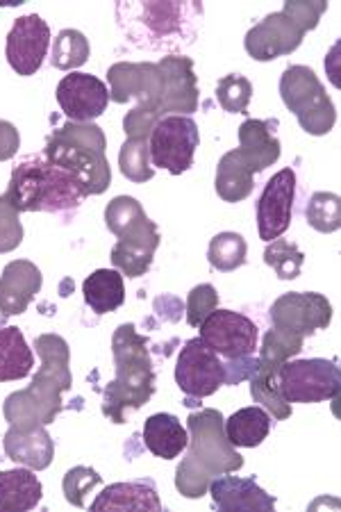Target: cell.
<instances>
[{
    "label": "cell",
    "instance_id": "obj_1",
    "mask_svg": "<svg viewBox=\"0 0 341 512\" xmlns=\"http://www.w3.org/2000/svg\"><path fill=\"white\" fill-rule=\"evenodd\" d=\"M35 349L41 358L37 376L26 390L14 392L5 401V419L10 426L35 428L53 424L62 412V394L71 390L69 344L60 335H39Z\"/></svg>",
    "mask_w": 341,
    "mask_h": 512
},
{
    "label": "cell",
    "instance_id": "obj_2",
    "mask_svg": "<svg viewBox=\"0 0 341 512\" xmlns=\"http://www.w3.org/2000/svg\"><path fill=\"white\" fill-rule=\"evenodd\" d=\"M189 453L176 472V487L182 497L201 499L216 476L239 472L244 458L232 447L219 410L205 408L189 415Z\"/></svg>",
    "mask_w": 341,
    "mask_h": 512
},
{
    "label": "cell",
    "instance_id": "obj_3",
    "mask_svg": "<svg viewBox=\"0 0 341 512\" xmlns=\"http://www.w3.org/2000/svg\"><path fill=\"white\" fill-rule=\"evenodd\" d=\"M116 19L130 44L146 51L176 53L191 46L198 37L203 5L189 3H119Z\"/></svg>",
    "mask_w": 341,
    "mask_h": 512
},
{
    "label": "cell",
    "instance_id": "obj_4",
    "mask_svg": "<svg viewBox=\"0 0 341 512\" xmlns=\"http://www.w3.org/2000/svg\"><path fill=\"white\" fill-rule=\"evenodd\" d=\"M114 381L107 385L103 412L114 424L126 421V410H137L151 401L155 392V371L146 349V337L135 326L123 324L114 333Z\"/></svg>",
    "mask_w": 341,
    "mask_h": 512
},
{
    "label": "cell",
    "instance_id": "obj_5",
    "mask_svg": "<svg viewBox=\"0 0 341 512\" xmlns=\"http://www.w3.org/2000/svg\"><path fill=\"white\" fill-rule=\"evenodd\" d=\"M105 135L96 123H64L46 142L44 158L69 171L87 196H98L110 187L112 171L105 158Z\"/></svg>",
    "mask_w": 341,
    "mask_h": 512
},
{
    "label": "cell",
    "instance_id": "obj_6",
    "mask_svg": "<svg viewBox=\"0 0 341 512\" xmlns=\"http://www.w3.org/2000/svg\"><path fill=\"white\" fill-rule=\"evenodd\" d=\"M3 196L19 212H62L78 208L87 198L78 180L48 162L44 155L14 167L10 187Z\"/></svg>",
    "mask_w": 341,
    "mask_h": 512
},
{
    "label": "cell",
    "instance_id": "obj_7",
    "mask_svg": "<svg viewBox=\"0 0 341 512\" xmlns=\"http://www.w3.org/2000/svg\"><path fill=\"white\" fill-rule=\"evenodd\" d=\"M105 224L119 242L112 249V264L128 278L144 276L160 246V233L132 196H116L105 210Z\"/></svg>",
    "mask_w": 341,
    "mask_h": 512
},
{
    "label": "cell",
    "instance_id": "obj_8",
    "mask_svg": "<svg viewBox=\"0 0 341 512\" xmlns=\"http://www.w3.org/2000/svg\"><path fill=\"white\" fill-rule=\"evenodd\" d=\"M280 96L307 135H328L335 126V105L310 66H289L280 78Z\"/></svg>",
    "mask_w": 341,
    "mask_h": 512
},
{
    "label": "cell",
    "instance_id": "obj_9",
    "mask_svg": "<svg viewBox=\"0 0 341 512\" xmlns=\"http://www.w3.org/2000/svg\"><path fill=\"white\" fill-rule=\"evenodd\" d=\"M276 378L287 403H321L339 396V367L330 360H287L280 365Z\"/></svg>",
    "mask_w": 341,
    "mask_h": 512
},
{
    "label": "cell",
    "instance_id": "obj_10",
    "mask_svg": "<svg viewBox=\"0 0 341 512\" xmlns=\"http://www.w3.org/2000/svg\"><path fill=\"white\" fill-rule=\"evenodd\" d=\"M198 142H201V135H198L194 119L166 114L155 123L151 137H148L153 169H166L173 176H180L194 164Z\"/></svg>",
    "mask_w": 341,
    "mask_h": 512
},
{
    "label": "cell",
    "instance_id": "obj_11",
    "mask_svg": "<svg viewBox=\"0 0 341 512\" xmlns=\"http://www.w3.org/2000/svg\"><path fill=\"white\" fill-rule=\"evenodd\" d=\"M110 78V101L128 103L137 98V110L162 119L160 103L164 94V78L160 66L153 62H119L107 71Z\"/></svg>",
    "mask_w": 341,
    "mask_h": 512
},
{
    "label": "cell",
    "instance_id": "obj_12",
    "mask_svg": "<svg viewBox=\"0 0 341 512\" xmlns=\"http://www.w3.org/2000/svg\"><path fill=\"white\" fill-rule=\"evenodd\" d=\"M176 383L191 399H205L226 385V365L201 337H194L178 355Z\"/></svg>",
    "mask_w": 341,
    "mask_h": 512
},
{
    "label": "cell",
    "instance_id": "obj_13",
    "mask_svg": "<svg viewBox=\"0 0 341 512\" xmlns=\"http://www.w3.org/2000/svg\"><path fill=\"white\" fill-rule=\"evenodd\" d=\"M201 340L226 360L251 358L257 349V326L253 319L235 310L216 308L201 326Z\"/></svg>",
    "mask_w": 341,
    "mask_h": 512
},
{
    "label": "cell",
    "instance_id": "obj_14",
    "mask_svg": "<svg viewBox=\"0 0 341 512\" xmlns=\"http://www.w3.org/2000/svg\"><path fill=\"white\" fill-rule=\"evenodd\" d=\"M271 324L291 330L298 335H312L316 330L330 326L332 305L323 294L316 292H289L271 305Z\"/></svg>",
    "mask_w": 341,
    "mask_h": 512
},
{
    "label": "cell",
    "instance_id": "obj_15",
    "mask_svg": "<svg viewBox=\"0 0 341 512\" xmlns=\"http://www.w3.org/2000/svg\"><path fill=\"white\" fill-rule=\"evenodd\" d=\"M51 44V28L39 14H28L16 19L7 35V62L19 76H35L44 64Z\"/></svg>",
    "mask_w": 341,
    "mask_h": 512
},
{
    "label": "cell",
    "instance_id": "obj_16",
    "mask_svg": "<svg viewBox=\"0 0 341 512\" xmlns=\"http://www.w3.org/2000/svg\"><path fill=\"white\" fill-rule=\"evenodd\" d=\"M296 198V173L294 169H282L266 183L257 203V228L264 242L280 239L291 226Z\"/></svg>",
    "mask_w": 341,
    "mask_h": 512
},
{
    "label": "cell",
    "instance_id": "obj_17",
    "mask_svg": "<svg viewBox=\"0 0 341 512\" xmlns=\"http://www.w3.org/2000/svg\"><path fill=\"white\" fill-rule=\"evenodd\" d=\"M57 103L73 123H94L110 103V89L89 73H69L57 85Z\"/></svg>",
    "mask_w": 341,
    "mask_h": 512
},
{
    "label": "cell",
    "instance_id": "obj_18",
    "mask_svg": "<svg viewBox=\"0 0 341 512\" xmlns=\"http://www.w3.org/2000/svg\"><path fill=\"white\" fill-rule=\"evenodd\" d=\"M305 32L285 12H273L246 35V51L257 62H271L291 55L303 44Z\"/></svg>",
    "mask_w": 341,
    "mask_h": 512
},
{
    "label": "cell",
    "instance_id": "obj_19",
    "mask_svg": "<svg viewBox=\"0 0 341 512\" xmlns=\"http://www.w3.org/2000/svg\"><path fill=\"white\" fill-rule=\"evenodd\" d=\"M164 78V94L160 103V114L176 112L180 117H189L198 110V80L194 73V62L189 57L171 55L157 62Z\"/></svg>",
    "mask_w": 341,
    "mask_h": 512
},
{
    "label": "cell",
    "instance_id": "obj_20",
    "mask_svg": "<svg viewBox=\"0 0 341 512\" xmlns=\"http://www.w3.org/2000/svg\"><path fill=\"white\" fill-rule=\"evenodd\" d=\"M41 271L30 260H14L0 276V315H23L41 289Z\"/></svg>",
    "mask_w": 341,
    "mask_h": 512
},
{
    "label": "cell",
    "instance_id": "obj_21",
    "mask_svg": "<svg viewBox=\"0 0 341 512\" xmlns=\"http://www.w3.org/2000/svg\"><path fill=\"white\" fill-rule=\"evenodd\" d=\"M210 492L214 506L223 512H269L276 508V499L269 497L255 478L216 476V481L210 483Z\"/></svg>",
    "mask_w": 341,
    "mask_h": 512
},
{
    "label": "cell",
    "instance_id": "obj_22",
    "mask_svg": "<svg viewBox=\"0 0 341 512\" xmlns=\"http://www.w3.org/2000/svg\"><path fill=\"white\" fill-rule=\"evenodd\" d=\"M5 453L7 458L14 460L16 465H23L28 469H41L51 467L55 447L51 435H48L46 426H35V428H19L10 426V431L5 433Z\"/></svg>",
    "mask_w": 341,
    "mask_h": 512
},
{
    "label": "cell",
    "instance_id": "obj_23",
    "mask_svg": "<svg viewBox=\"0 0 341 512\" xmlns=\"http://www.w3.org/2000/svg\"><path fill=\"white\" fill-rule=\"evenodd\" d=\"M273 128H278V119H246L239 126V151L255 173L273 167L280 160V139L273 135Z\"/></svg>",
    "mask_w": 341,
    "mask_h": 512
},
{
    "label": "cell",
    "instance_id": "obj_24",
    "mask_svg": "<svg viewBox=\"0 0 341 512\" xmlns=\"http://www.w3.org/2000/svg\"><path fill=\"white\" fill-rule=\"evenodd\" d=\"M144 442H146V449L151 451L153 456L162 460H173L187 449L189 433L176 415L157 412V415L146 419Z\"/></svg>",
    "mask_w": 341,
    "mask_h": 512
},
{
    "label": "cell",
    "instance_id": "obj_25",
    "mask_svg": "<svg viewBox=\"0 0 341 512\" xmlns=\"http://www.w3.org/2000/svg\"><path fill=\"white\" fill-rule=\"evenodd\" d=\"M91 510H162V501L157 497L151 481L114 483L105 487L103 494L91 503Z\"/></svg>",
    "mask_w": 341,
    "mask_h": 512
},
{
    "label": "cell",
    "instance_id": "obj_26",
    "mask_svg": "<svg viewBox=\"0 0 341 512\" xmlns=\"http://www.w3.org/2000/svg\"><path fill=\"white\" fill-rule=\"evenodd\" d=\"M44 487L32 469L0 472V512H28L39 506Z\"/></svg>",
    "mask_w": 341,
    "mask_h": 512
},
{
    "label": "cell",
    "instance_id": "obj_27",
    "mask_svg": "<svg viewBox=\"0 0 341 512\" xmlns=\"http://www.w3.org/2000/svg\"><path fill=\"white\" fill-rule=\"evenodd\" d=\"M253 176V167L244 158V153L235 148V151L223 155L219 160V167H216V194L226 203L244 201V198L251 196L255 187Z\"/></svg>",
    "mask_w": 341,
    "mask_h": 512
},
{
    "label": "cell",
    "instance_id": "obj_28",
    "mask_svg": "<svg viewBox=\"0 0 341 512\" xmlns=\"http://www.w3.org/2000/svg\"><path fill=\"white\" fill-rule=\"evenodd\" d=\"M35 367V355L19 328H0V383L21 381Z\"/></svg>",
    "mask_w": 341,
    "mask_h": 512
},
{
    "label": "cell",
    "instance_id": "obj_29",
    "mask_svg": "<svg viewBox=\"0 0 341 512\" xmlns=\"http://www.w3.org/2000/svg\"><path fill=\"white\" fill-rule=\"evenodd\" d=\"M82 292H85V301L96 315L119 310L126 301V285H123V276L116 269L94 271L82 285Z\"/></svg>",
    "mask_w": 341,
    "mask_h": 512
},
{
    "label": "cell",
    "instance_id": "obj_30",
    "mask_svg": "<svg viewBox=\"0 0 341 512\" xmlns=\"http://www.w3.org/2000/svg\"><path fill=\"white\" fill-rule=\"evenodd\" d=\"M226 428V437L232 447L241 449H255L266 440L271 431V417L269 412L262 408H241L232 415L228 421H223Z\"/></svg>",
    "mask_w": 341,
    "mask_h": 512
},
{
    "label": "cell",
    "instance_id": "obj_31",
    "mask_svg": "<svg viewBox=\"0 0 341 512\" xmlns=\"http://www.w3.org/2000/svg\"><path fill=\"white\" fill-rule=\"evenodd\" d=\"M278 369L280 365H271V362L257 358L253 374L248 378H251V394L255 403H262L276 419H287L291 417V403L282 399L278 390Z\"/></svg>",
    "mask_w": 341,
    "mask_h": 512
},
{
    "label": "cell",
    "instance_id": "obj_32",
    "mask_svg": "<svg viewBox=\"0 0 341 512\" xmlns=\"http://www.w3.org/2000/svg\"><path fill=\"white\" fill-rule=\"evenodd\" d=\"M246 239L237 233H219L210 242V251H207V258L216 271H235L246 264Z\"/></svg>",
    "mask_w": 341,
    "mask_h": 512
},
{
    "label": "cell",
    "instance_id": "obj_33",
    "mask_svg": "<svg viewBox=\"0 0 341 512\" xmlns=\"http://www.w3.org/2000/svg\"><path fill=\"white\" fill-rule=\"evenodd\" d=\"M89 57V41L80 30H62L55 37L53 44V57L51 62L55 69L60 71H73L87 62Z\"/></svg>",
    "mask_w": 341,
    "mask_h": 512
},
{
    "label": "cell",
    "instance_id": "obj_34",
    "mask_svg": "<svg viewBox=\"0 0 341 512\" xmlns=\"http://www.w3.org/2000/svg\"><path fill=\"white\" fill-rule=\"evenodd\" d=\"M121 173L132 183H146L155 176L151 164V151H148V139H126L119 153Z\"/></svg>",
    "mask_w": 341,
    "mask_h": 512
},
{
    "label": "cell",
    "instance_id": "obj_35",
    "mask_svg": "<svg viewBox=\"0 0 341 512\" xmlns=\"http://www.w3.org/2000/svg\"><path fill=\"white\" fill-rule=\"evenodd\" d=\"M264 262L276 271L280 280H294L301 276L305 255L289 239H273L264 251Z\"/></svg>",
    "mask_w": 341,
    "mask_h": 512
},
{
    "label": "cell",
    "instance_id": "obj_36",
    "mask_svg": "<svg viewBox=\"0 0 341 512\" xmlns=\"http://www.w3.org/2000/svg\"><path fill=\"white\" fill-rule=\"evenodd\" d=\"M303 344H305L303 335L273 326L269 333L264 335L260 360L271 362V365H282V362H287L294 358V355L301 353Z\"/></svg>",
    "mask_w": 341,
    "mask_h": 512
},
{
    "label": "cell",
    "instance_id": "obj_37",
    "mask_svg": "<svg viewBox=\"0 0 341 512\" xmlns=\"http://www.w3.org/2000/svg\"><path fill=\"white\" fill-rule=\"evenodd\" d=\"M307 224L319 233H335L341 226V205L337 194L319 192L307 203Z\"/></svg>",
    "mask_w": 341,
    "mask_h": 512
},
{
    "label": "cell",
    "instance_id": "obj_38",
    "mask_svg": "<svg viewBox=\"0 0 341 512\" xmlns=\"http://www.w3.org/2000/svg\"><path fill=\"white\" fill-rule=\"evenodd\" d=\"M216 98L219 105L230 114H246V107L253 98V85L251 80L239 76V73H230V76L221 78L216 85Z\"/></svg>",
    "mask_w": 341,
    "mask_h": 512
},
{
    "label": "cell",
    "instance_id": "obj_39",
    "mask_svg": "<svg viewBox=\"0 0 341 512\" xmlns=\"http://www.w3.org/2000/svg\"><path fill=\"white\" fill-rule=\"evenodd\" d=\"M101 483H103V476H98L96 469L73 467L71 472L64 476V483H62L66 501L73 503L76 508H85V497Z\"/></svg>",
    "mask_w": 341,
    "mask_h": 512
},
{
    "label": "cell",
    "instance_id": "obj_40",
    "mask_svg": "<svg viewBox=\"0 0 341 512\" xmlns=\"http://www.w3.org/2000/svg\"><path fill=\"white\" fill-rule=\"evenodd\" d=\"M219 308V294L212 285H198L187 296V324L198 328Z\"/></svg>",
    "mask_w": 341,
    "mask_h": 512
},
{
    "label": "cell",
    "instance_id": "obj_41",
    "mask_svg": "<svg viewBox=\"0 0 341 512\" xmlns=\"http://www.w3.org/2000/svg\"><path fill=\"white\" fill-rule=\"evenodd\" d=\"M23 242V226L19 219V210L0 196V253H10Z\"/></svg>",
    "mask_w": 341,
    "mask_h": 512
},
{
    "label": "cell",
    "instance_id": "obj_42",
    "mask_svg": "<svg viewBox=\"0 0 341 512\" xmlns=\"http://www.w3.org/2000/svg\"><path fill=\"white\" fill-rule=\"evenodd\" d=\"M326 10H328V3H321V0L319 3H291L289 0V3H285V7H282V12H285L303 32L314 30L319 26L321 14Z\"/></svg>",
    "mask_w": 341,
    "mask_h": 512
},
{
    "label": "cell",
    "instance_id": "obj_43",
    "mask_svg": "<svg viewBox=\"0 0 341 512\" xmlns=\"http://www.w3.org/2000/svg\"><path fill=\"white\" fill-rule=\"evenodd\" d=\"M21 137L10 121H0V162L12 160L19 153Z\"/></svg>",
    "mask_w": 341,
    "mask_h": 512
}]
</instances>
